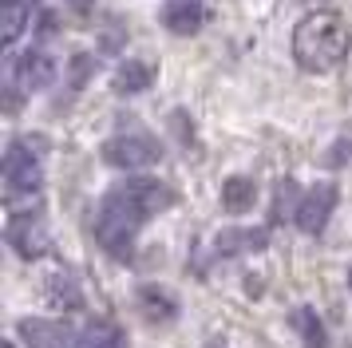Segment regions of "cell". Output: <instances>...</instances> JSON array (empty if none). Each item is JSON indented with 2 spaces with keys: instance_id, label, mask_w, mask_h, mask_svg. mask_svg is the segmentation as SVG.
I'll list each match as a JSON object with an SVG mask.
<instances>
[{
  "instance_id": "9a60e30c",
  "label": "cell",
  "mask_w": 352,
  "mask_h": 348,
  "mask_svg": "<svg viewBox=\"0 0 352 348\" xmlns=\"http://www.w3.org/2000/svg\"><path fill=\"white\" fill-rule=\"evenodd\" d=\"M265 241H270L265 230H226L218 237V253L222 257H234V253H245V250H261Z\"/></svg>"
},
{
  "instance_id": "4fadbf2b",
  "label": "cell",
  "mask_w": 352,
  "mask_h": 348,
  "mask_svg": "<svg viewBox=\"0 0 352 348\" xmlns=\"http://www.w3.org/2000/svg\"><path fill=\"white\" fill-rule=\"evenodd\" d=\"M83 348H123V329L107 320V316H96V320H87V329H83Z\"/></svg>"
},
{
  "instance_id": "8992f818",
  "label": "cell",
  "mask_w": 352,
  "mask_h": 348,
  "mask_svg": "<svg viewBox=\"0 0 352 348\" xmlns=\"http://www.w3.org/2000/svg\"><path fill=\"white\" fill-rule=\"evenodd\" d=\"M8 246L24 261H36V257H44L52 250V237H48V230H44L40 218H32V214H12V221H8Z\"/></svg>"
},
{
  "instance_id": "7402d4cb",
  "label": "cell",
  "mask_w": 352,
  "mask_h": 348,
  "mask_svg": "<svg viewBox=\"0 0 352 348\" xmlns=\"http://www.w3.org/2000/svg\"><path fill=\"white\" fill-rule=\"evenodd\" d=\"M214 348H226V345H214Z\"/></svg>"
},
{
  "instance_id": "5bb4252c",
  "label": "cell",
  "mask_w": 352,
  "mask_h": 348,
  "mask_svg": "<svg viewBox=\"0 0 352 348\" xmlns=\"http://www.w3.org/2000/svg\"><path fill=\"white\" fill-rule=\"evenodd\" d=\"M293 329L301 332L305 348H329V332H324V325H320V316L309 309V305H301V309H293Z\"/></svg>"
},
{
  "instance_id": "ba28073f",
  "label": "cell",
  "mask_w": 352,
  "mask_h": 348,
  "mask_svg": "<svg viewBox=\"0 0 352 348\" xmlns=\"http://www.w3.org/2000/svg\"><path fill=\"white\" fill-rule=\"evenodd\" d=\"M162 24H166V32H175V36H194V32H202V24H206V8L198 0H170L162 8Z\"/></svg>"
},
{
  "instance_id": "3957f363",
  "label": "cell",
  "mask_w": 352,
  "mask_h": 348,
  "mask_svg": "<svg viewBox=\"0 0 352 348\" xmlns=\"http://www.w3.org/2000/svg\"><path fill=\"white\" fill-rule=\"evenodd\" d=\"M44 182V171H40V158L28 151V142H12L8 151H4V194H8V202L20 198V194H36Z\"/></svg>"
},
{
  "instance_id": "44dd1931",
  "label": "cell",
  "mask_w": 352,
  "mask_h": 348,
  "mask_svg": "<svg viewBox=\"0 0 352 348\" xmlns=\"http://www.w3.org/2000/svg\"><path fill=\"white\" fill-rule=\"evenodd\" d=\"M349 289H352V269H349Z\"/></svg>"
},
{
  "instance_id": "ac0fdd59",
  "label": "cell",
  "mask_w": 352,
  "mask_h": 348,
  "mask_svg": "<svg viewBox=\"0 0 352 348\" xmlns=\"http://www.w3.org/2000/svg\"><path fill=\"white\" fill-rule=\"evenodd\" d=\"M91 67H96V63H91V56H87V52H80V56L72 60V87H83V79L91 76Z\"/></svg>"
},
{
  "instance_id": "8fae6325",
  "label": "cell",
  "mask_w": 352,
  "mask_h": 348,
  "mask_svg": "<svg viewBox=\"0 0 352 348\" xmlns=\"http://www.w3.org/2000/svg\"><path fill=\"white\" fill-rule=\"evenodd\" d=\"M254 202H257L254 178H241V174H234V178H226V182H222V206H226V214H245V210H254Z\"/></svg>"
},
{
  "instance_id": "30bf717a",
  "label": "cell",
  "mask_w": 352,
  "mask_h": 348,
  "mask_svg": "<svg viewBox=\"0 0 352 348\" xmlns=\"http://www.w3.org/2000/svg\"><path fill=\"white\" fill-rule=\"evenodd\" d=\"M151 83H155V67L143 60H127V63H119V72H115V91L119 95H139Z\"/></svg>"
},
{
  "instance_id": "5b68a950",
  "label": "cell",
  "mask_w": 352,
  "mask_h": 348,
  "mask_svg": "<svg viewBox=\"0 0 352 348\" xmlns=\"http://www.w3.org/2000/svg\"><path fill=\"white\" fill-rule=\"evenodd\" d=\"M336 210V186L333 182H317V186L309 190L301 198V206H297V230L301 234H320L324 226H329V218H333Z\"/></svg>"
},
{
  "instance_id": "7c38bea8",
  "label": "cell",
  "mask_w": 352,
  "mask_h": 348,
  "mask_svg": "<svg viewBox=\"0 0 352 348\" xmlns=\"http://www.w3.org/2000/svg\"><path fill=\"white\" fill-rule=\"evenodd\" d=\"M139 309H143L151 320H175L178 301L170 297L166 289H159V285H143V289H139Z\"/></svg>"
},
{
  "instance_id": "e0dca14e",
  "label": "cell",
  "mask_w": 352,
  "mask_h": 348,
  "mask_svg": "<svg viewBox=\"0 0 352 348\" xmlns=\"http://www.w3.org/2000/svg\"><path fill=\"white\" fill-rule=\"evenodd\" d=\"M28 24V4L24 0H4V44L12 47Z\"/></svg>"
},
{
  "instance_id": "52a82bcc",
  "label": "cell",
  "mask_w": 352,
  "mask_h": 348,
  "mask_svg": "<svg viewBox=\"0 0 352 348\" xmlns=\"http://www.w3.org/2000/svg\"><path fill=\"white\" fill-rule=\"evenodd\" d=\"M20 336L28 340V348H83V340L72 329L56 325V320H40V316L20 320Z\"/></svg>"
},
{
  "instance_id": "6da1fadb",
  "label": "cell",
  "mask_w": 352,
  "mask_h": 348,
  "mask_svg": "<svg viewBox=\"0 0 352 348\" xmlns=\"http://www.w3.org/2000/svg\"><path fill=\"white\" fill-rule=\"evenodd\" d=\"M175 206V190L159 178H131L103 194L96 210V241L111 253L115 261H127L135 250V234L146 218Z\"/></svg>"
},
{
  "instance_id": "ffe728a7",
  "label": "cell",
  "mask_w": 352,
  "mask_h": 348,
  "mask_svg": "<svg viewBox=\"0 0 352 348\" xmlns=\"http://www.w3.org/2000/svg\"><path fill=\"white\" fill-rule=\"evenodd\" d=\"M0 348H16V345H8V340H4V345H0Z\"/></svg>"
},
{
  "instance_id": "2e32d148",
  "label": "cell",
  "mask_w": 352,
  "mask_h": 348,
  "mask_svg": "<svg viewBox=\"0 0 352 348\" xmlns=\"http://www.w3.org/2000/svg\"><path fill=\"white\" fill-rule=\"evenodd\" d=\"M48 301L56 305V309H64V313H76V309H83L80 285L72 281L67 273H56V277L48 281Z\"/></svg>"
},
{
  "instance_id": "d6986e66",
  "label": "cell",
  "mask_w": 352,
  "mask_h": 348,
  "mask_svg": "<svg viewBox=\"0 0 352 348\" xmlns=\"http://www.w3.org/2000/svg\"><path fill=\"white\" fill-rule=\"evenodd\" d=\"M67 4H72V8H76V12H87V8H91V4H96V0H67Z\"/></svg>"
},
{
  "instance_id": "7a4b0ae2",
  "label": "cell",
  "mask_w": 352,
  "mask_h": 348,
  "mask_svg": "<svg viewBox=\"0 0 352 348\" xmlns=\"http://www.w3.org/2000/svg\"><path fill=\"white\" fill-rule=\"evenodd\" d=\"M352 47V32L340 12H309L293 32V56L305 72H333L344 63Z\"/></svg>"
},
{
  "instance_id": "9c48e42d",
  "label": "cell",
  "mask_w": 352,
  "mask_h": 348,
  "mask_svg": "<svg viewBox=\"0 0 352 348\" xmlns=\"http://www.w3.org/2000/svg\"><path fill=\"white\" fill-rule=\"evenodd\" d=\"M16 76L28 91H44L52 79H56V63H52V56H44V52H24L16 60Z\"/></svg>"
},
{
  "instance_id": "277c9868",
  "label": "cell",
  "mask_w": 352,
  "mask_h": 348,
  "mask_svg": "<svg viewBox=\"0 0 352 348\" xmlns=\"http://www.w3.org/2000/svg\"><path fill=\"white\" fill-rule=\"evenodd\" d=\"M103 162L107 166H119V171H139V166H151L162 158V146L151 135H115V139L103 142Z\"/></svg>"
}]
</instances>
